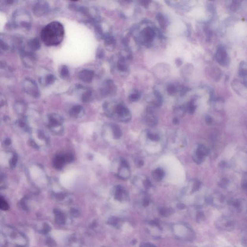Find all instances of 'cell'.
<instances>
[{
	"label": "cell",
	"mask_w": 247,
	"mask_h": 247,
	"mask_svg": "<svg viewBox=\"0 0 247 247\" xmlns=\"http://www.w3.org/2000/svg\"><path fill=\"white\" fill-rule=\"evenodd\" d=\"M135 164L138 167H141L144 165V160L138 158L135 160Z\"/></svg>",
	"instance_id": "obj_49"
},
{
	"label": "cell",
	"mask_w": 247,
	"mask_h": 247,
	"mask_svg": "<svg viewBox=\"0 0 247 247\" xmlns=\"http://www.w3.org/2000/svg\"><path fill=\"white\" fill-rule=\"evenodd\" d=\"M117 178L122 180H128L131 175L130 167L128 162L121 158L119 160L118 168L115 174Z\"/></svg>",
	"instance_id": "obj_7"
},
{
	"label": "cell",
	"mask_w": 247,
	"mask_h": 247,
	"mask_svg": "<svg viewBox=\"0 0 247 247\" xmlns=\"http://www.w3.org/2000/svg\"><path fill=\"white\" fill-rule=\"evenodd\" d=\"M156 19L158 22L160 27L163 30H165L168 27V22L165 17L161 13H158L156 15Z\"/></svg>",
	"instance_id": "obj_26"
},
{
	"label": "cell",
	"mask_w": 247,
	"mask_h": 247,
	"mask_svg": "<svg viewBox=\"0 0 247 247\" xmlns=\"http://www.w3.org/2000/svg\"><path fill=\"white\" fill-rule=\"evenodd\" d=\"M93 100V93L90 89H86L82 94L81 100L83 103H89Z\"/></svg>",
	"instance_id": "obj_27"
},
{
	"label": "cell",
	"mask_w": 247,
	"mask_h": 247,
	"mask_svg": "<svg viewBox=\"0 0 247 247\" xmlns=\"http://www.w3.org/2000/svg\"><path fill=\"white\" fill-rule=\"evenodd\" d=\"M152 177L155 181L160 182L164 178L165 172L164 170L160 168H158L152 172Z\"/></svg>",
	"instance_id": "obj_28"
},
{
	"label": "cell",
	"mask_w": 247,
	"mask_h": 247,
	"mask_svg": "<svg viewBox=\"0 0 247 247\" xmlns=\"http://www.w3.org/2000/svg\"><path fill=\"white\" fill-rule=\"evenodd\" d=\"M12 23L15 28L28 30L32 26V18L27 11L18 9L13 14Z\"/></svg>",
	"instance_id": "obj_3"
},
{
	"label": "cell",
	"mask_w": 247,
	"mask_h": 247,
	"mask_svg": "<svg viewBox=\"0 0 247 247\" xmlns=\"http://www.w3.org/2000/svg\"><path fill=\"white\" fill-rule=\"evenodd\" d=\"M85 110L83 107L80 105H76L72 107L69 111L70 117L75 118H80L85 114Z\"/></svg>",
	"instance_id": "obj_14"
},
{
	"label": "cell",
	"mask_w": 247,
	"mask_h": 247,
	"mask_svg": "<svg viewBox=\"0 0 247 247\" xmlns=\"http://www.w3.org/2000/svg\"><path fill=\"white\" fill-rule=\"evenodd\" d=\"M21 59L23 64L27 67H32L33 66L36 60V56L33 52L31 51L22 50L21 53Z\"/></svg>",
	"instance_id": "obj_11"
},
{
	"label": "cell",
	"mask_w": 247,
	"mask_h": 247,
	"mask_svg": "<svg viewBox=\"0 0 247 247\" xmlns=\"http://www.w3.org/2000/svg\"><path fill=\"white\" fill-rule=\"evenodd\" d=\"M11 143V141L10 139H7L4 141V144H5L7 145H9Z\"/></svg>",
	"instance_id": "obj_58"
},
{
	"label": "cell",
	"mask_w": 247,
	"mask_h": 247,
	"mask_svg": "<svg viewBox=\"0 0 247 247\" xmlns=\"http://www.w3.org/2000/svg\"><path fill=\"white\" fill-rule=\"evenodd\" d=\"M114 196L117 199H126L128 195L124 187L120 185H117L114 188Z\"/></svg>",
	"instance_id": "obj_15"
},
{
	"label": "cell",
	"mask_w": 247,
	"mask_h": 247,
	"mask_svg": "<svg viewBox=\"0 0 247 247\" xmlns=\"http://www.w3.org/2000/svg\"><path fill=\"white\" fill-rule=\"evenodd\" d=\"M149 204V200L148 198H145L144 200V206H147Z\"/></svg>",
	"instance_id": "obj_57"
},
{
	"label": "cell",
	"mask_w": 247,
	"mask_h": 247,
	"mask_svg": "<svg viewBox=\"0 0 247 247\" xmlns=\"http://www.w3.org/2000/svg\"><path fill=\"white\" fill-rule=\"evenodd\" d=\"M159 212H160L159 213H160V214L162 216H169V215L172 214L174 211L171 208L163 207V208L160 209V210H159Z\"/></svg>",
	"instance_id": "obj_35"
},
{
	"label": "cell",
	"mask_w": 247,
	"mask_h": 247,
	"mask_svg": "<svg viewBox=\"0 0 247 247\" xmlns=\"http://www.w3.org/2000/svg\"><path fill=\"white\" fill-rule=\"evenodd\" d=\"M9 209V205L7 201L0 196V209L2 210H7Z\"/></svg>",
	"instance_id": "obj_41"
},
{
	"label": "cell",
	"mask_w": 247,
	"mask_h": 247,
	"mask_svg": "<svg viewBox=\"0 0 247 247\" xmlns=\"http://www.w3.org/2000/svg\"><path fill=\"white\" fill-rule=\"evenodd\" d=\"M191 64H188L185 65L182 69V74L183 77H185L189 76V74H191L193 70V66Z\"/></svg>",
	"instance_id": "obj_31"
},
{
	"label": "cell",
	"mask_w": 247,
	"mask_h": 247,
	"mask_svg": "<svg viewBox=\"0 0 247 247\" xmlns=\"http://www.w3.org/2000/svg\"><path fill=\"white\" fill-rule=\"evenodd\" d=\"M144 122L146 125L153 127L158 124V119L154 114H146V115L144 117Z\"/></svg>",
	"instance_id": "obj_21"
},
{
	"label": "cell",
	"mask_w": 247,
	"mask_h": 247,
	"mask_svg": "<svg viewBox=\"0 0 247 247\" xmlns=\"http://www.w3.org/2000/svg\"><path fill=\"white\" fill-rule=\"evenodd\" d=\"M177 88L174 85H169L166 88V92L169 96H173L177 93Z\"/></svg>",
	"instance_id": "obj_36"
},
{
	"label": "cell",
	"mask_w": 247,
	"mask_h": 247,
	"mask_svg": "<svg viewBox=\"0 0 247 247\" xmlns=\"http://www.w3.org/2000/svg\"><path fill=\"white\" fill-rule=\"evenodd\" d=\"M177 207L179 210H183L185 208L186 206L183 204L179 203L177 205Z\"/></svg>",
	"instance_id": "obj_55"
},
{
	"label": "cell",
	"mask_w": 247,
	"mask_h": 247,
	"mask_svg": "<svg viewBox=\"0 0 247 247\" xmlns=\"http://www.w3.org/2000/svg\"><path fill=\"white\" fill-rule=\"evenodd\" d=\"M209 74L213 80L216 82H218L220 80L221 78V70L218 67L213 66L210 68Z\"/></svg>",
	"instance_id": "obj_24"
},
{
	"label": "cell",
	"mask_w": 247,
	"mask_h": 247,
	"mask_svg": "<svg viewBox=\"0 0 247 247\" xmlns=\"http://www.w3.org/2000/svg\"><path fill=\"white\" fill-rule=\"evenodd\" d=\"M117 69L120 72L127 73L129 71V66L127 62V58L121 56L117 62Z\"/></svg>",
	"instance_id": "obj_17"
},
{
	"label": "cell",
	"mask_w": 247,
	"mask_h": 247,
	"mask_svg": "<svg viewBox=\"0 0 247 247\" xmlns=\"http://www.w3.org/2000/svg\"><path fill=\"white\" fill-rule=\"evenodd\" d=\"M50 6L45 1H38L33 5V13L36 17H42L48 12Z\"/></svg>",
	"instance_id": "obj_9"
},
{
	"label": "cell",
	"mask_w": 247,
	"mask_h": 247,
	"mask_svg": "<svg viewBox=\"0 0 247 247\" xmlns=\"http://www.w3.org/2000/svg\"><path fill=\"white\" fill-rule=\"evenodd\" d=\"M186 111L185 105H182L180 106H178L174 109V112L177 115L182 116Z\"/></svg>",
	"instance_id": "obj_37"
},
{
	"label": "cell",
	"mask_w": 247,
	"mask_h": 247,
	"mask_svg": "<svg viewBox=\"0 0 247 247\" xmlns=\"http://www.w3.org/2000/svg\"><path fill=\"white\" fill-rule=\"evenodd\" d=\"M103 108L107 117L118 122L127 123L132 118L129 109L121 102L117 100L105 101Z\"/></svg>",
	"instance_id": "obj_1"
},
{
	"label": "cell",
	"mask_w": 247,
	"mask_h": 247,
	"mask_svg": "<svg viewBox=\"0 0 247 247\" xmlns=\"http://www.w3.org/2000/svg\"><path fill=\"white\" fill-rule=\"evenodd\" d=\"M146 247H156V246L151 243H147L145 245Z\"/></svg>",
	"instance_id": "obj_63"
},
{
	"label": "cell",
	"mask_w": 247,
	"mask_h": 247,
	"mask_svg": "<svg viewBox=\"0 0 247 247\" xmlns=\"http://www.w3.org/2000/svg\"><path fill=\"white\" fill-rule=\"evenodd\" d=\"M113 137L115 140H119L122 137V132L120 128L115 124H111L110 125Z\"/></svg>",
	"instance_id": "obj_23"
},
{
	"label": "cell",
	"mask_w": 247,
	"mask_h": 247,
	"mask_svg": "<svg viewBox=\"0 0 247 247\" xmlns=\"http://www.w3.org/2000/svg\"><path fill=\"white\" fill-rule=\"evenodd\" d=\"M147 135L148 138L151 141H158L160 139L159 136L158 135L152 134L150 132H148Z\"/></svg>",
	"instance_id": "obj_43"
},
{
	"label": "cell",
	"mask_w": 247,
	"mask_h": 247,
	"mask_svg": "<svg viewBox=\"0 0 247 247\" xmlns=\"http://www.w3.org/2000/svg\"><path fill=\"white\" fill-rule=\"evenodd\" d=\"M63 155L65 160L66 163H70L74 160V155L72 152H67Z\"/></svg>",
	"instance_id": "obj_39"
},
{
	"label": "cell",
	"mask_w": 247,
	"mask_h": 247,
	"mask_svg": "<svg viewBox=\"0 0 247 247\" xmlns=\"http://www.w3.org/2000/svg\"><path fill=\"white\" fill-rule=\"evenodd\" d=\"M64 36V27L58 21L48 24L41 32V38L47 46H56L62 42Z\"/></svg>",
	"instance_id": "obj_2"
},
{
	"label": "cell",
	"mask_w": 247,
	"mask_h": 247,
	"mask_svg": "<svg viewBox=\"0 0 247 247\" xmlns=\"http://www.w3.org/2000/svg\"><path fill=\"white\" fill-rule=\"evenodd\" d=\"M23 88L25 92L29 95L35 98L40 96V91L35 81L31 78H26L23 83Z\"/></svg>",
	"instance_id": "obj_6"
},
{
	"label": "cell",
	"mask_w": 247,
	"mask_h": 247,
	"mask_svg": "<svg viewBox=\"0 0 247 247\" xmlns=\"http://www.w3.org/2000/svg\"><path fill=\"white\" fill-rule=\"evenodd\" d=\"M233 90L239 96H245L247 95V85L237 79H234L231 83Z\"/></svg>",
	"instance_id": "obj_12"
},
{
	"label": "cell",
	"mask_w": 247,
	"mask_h": 247,
	"mask_svg": "<svg viewBox=\"0 0 247 247\" xmlns=\"http://www.w3.org/2000/svg\"><path fill=\"white\" fill-rule=\"evenodd\" d=\"M190 24H188V26H187V30H188V36H190V35H191V28L190 27Z\"/></svg>",
	"instance_id": "obj_61"
},
{
	"label": "cell",
	"mask_w": 247,
	"mask_h": 247,
	"mask_svg": "<svg viewBox=\"0 0 247 247\" xmlns=\"http://www.w3.org/2000/svg\"><path fill=\"white\" fill-rule=\"evenodd\" d=\"M154 94L155 98H156V106L157 107H160L162 104L163 98L162 96L160 93L156 89H154Z\"/></svg>",
	"instance_id": "obj_33"
},
{
	"label": "cell",
	"mask_w": 247,
	"mask_h": 247,
	"mask_svg": "<svg viewBox=\"0 0 247 247\" xmlns=\"http://www.w3.org/2000/svg\"><path fill=\"white\" fill-rule=\"evenodd\" d=\"M196 151L204 157L210 153V150L209 149L203 145H200L197 149Z\"/></svg>",
	"instance_id": "obj_34"
},
{
	"label": "cell",
	"mask_w": 247,
	"mask_h": 247,
	"mask_svg": "<svg viewBox=\"0 0 247 247\" xmlns=\"http://www.w3.org/2000/svg\"><path fill=\"white\" fill-rule=\"evenodd\" d=\"M173 124L175 125H178L179 124V120L178 119V118H174V119H173Z\"/></svg>",
	"instance_id": "obj_59"
},
{
	"label": "cell",
	"mask_w": 247,
	"mask_h": 247,
	"mask_svg": "<svg viewBox=\"0 0 247 247\" xmlns=\"http://www.w3.org/2000/svg\"><path fill=\"white\" fill-rule=\"evenodd\" d=\"M186 111H187L189 114H193L196 110V105L195 104V100H191L188 103L185 105Z\"/></svg>",
	"instance_id": "obj_30"
},
{
	"label": "cell",
	"mask_w": 247,
	"mask_h": 247,
	"mask_svg": "<svg viewBox=\"0 0 247 247\" xmlns=\"http://www.w3.org/2000/svg\"><path fill=\"white\" fill-rule=\"evenodd\" d=\"M53 163L54 167L59 170L62 169L64 165L66 164L63 155H56L53 159Z\"/></svg>",
	"instance_id": "obj_19"
},
{
	"label": "cell",
	"mask_w": 247,
	"mask_h": 247,
	"mask_svg": "<svg viewBox=\"0 0 247 247\" xmlns=\"http://www.w3.org/2000/svg\"><path fill=\"white\" fill-rule=\"evenodd\" d=\"M141 93L138 90H135L129 95L128 99L131 102H136L141 97Z\"/></svg>",
	"instance_id": "obj_32"
},
{
	"label": "cell",
	"mask_w": 247,
	"mask_h": 247,
	"mask_svg": "<svg viewBox=\"0 0 247 247\" xmlns=\"http://www.w3.org/2000/svg\"><path fill=\"white\" fill-rule=\"evenodd\" d=\"M201 185V183L199 182H196L195 184L193 185L192 188V192H195L196 191H198L200 188V186Z\"/></svg>",
	"instance_id": "obj_47"
},
{
	"label": "cell",
	"mask_w": 247,
	"mask_h": 247,
	"mask_svg": "<svg viewBox=\"0 0 247 247\" xmlns=\"http://www.w3.org/2000/svg\"><path fill=\"white\" fill-rule=\"evenodd\" d=\"M175 63L176 65H177V66L180 67L182 66V64L183 63V61L181 59V58H177L175 60Z\"/></svg>",
	"instance_id": "obj_51"
},
{
	"label": "cell",
	"mask_w": 247,
	"mask_h": 247,
	"mask_svg": "<svg viewBox=\"0 0 247 247\" xmlns=\"http://www.w3.org/2000/svg\"><path fill=\"white\" fill-rule=\"evenodd\" d=\"M94 77V72L89 69H84L78 73L79 79L85 83H90Z\"/></svg>",
	"instance_id": "obj_13"
},
{
	"label": "cell",
	"mask_w": 247,
	"mask_h": 247,
	"mask_svg": "<svg viewBox=\"0 0 247 247\" xmlns=\"http://www.w3.org/2000/svg\"><path fill=\"white\" fill-rule=\"evenodd\" d=\"M4 103H5L4 97L0 93V107L4 106Z\"/></svg>",
	"instance_id": "obj_53"
},
{
	"label": "cell",
	"mask_w": 247,
	"mask_h": 247,
	"mask_svg": "<svg viewBox=\"0 0 247 247\" xmlns=\"http://www.w3.org/2000/svg\"><path fill=\"white\" fill-rule=\"evenodd\" d=\"M48 127L50 130L55 134L61 135L64 133L62 117L57 114H51L48 115Z\"/></svg>",
	"instance_id": "obj_5"
},
{
	"label": "cell",
	"mask_w": 247,
	"mask_h": 247,
	"mask_svg": "<svg viewBox=\"0 0 247 247\" xmlns=\"http://www.w3.org/2000/svg\"><path fill=\"white\" fill-rule=\"evenodd\" d=\"M206 202L207 204H211L213 202V199L212 197H209L206 199Z\"/></svg>",
	"instance_id": "obj_62"
},
{
	"label": "cell",
	"mask_w": 247,
	"mask_h": 247,
	"mask_svg": "<svg viewBox=\"0 0 247 247\" xmlns=\"http://www.w3.org/2000/svg\"><path fill=\"white\" fill-rule=\"evenodd\" d=\"M155 35L156 31L155 29L150 26H147L140 32L137 31V34L135 35L134 38L139 44L148 46H150L153 42Z\"/></svg>",
	"instance_id": "obj_4"
},
{
	"label": "cell",
	"mask_w": 247,
	"mask_h": 247,
	"mask_svg": "<svg viewBox=\"0 0 247 247\" xmlns=\"http://www.w3.org/2000/svg\"><path fill=\"white\" fill-rule=\"evenodd\" d=\"M143 185H144V187L145 188V189H148L150 187H151V182H150V180L148 179H146L143 182Z\"/></svg>",
	"instance_id": "obj_45"
},
{
	"label": "cell",
	"mask_w": 247,
	"mask_h": 247,
	"mask_svg": "<svg viewBox=\"0 0 247 247\" xmlns=\"http://www.w3.org/2000/svg\"><path fill=\"white\" fill-rule=\"evenodd\" d=\"M247 64L244 61H242L239 64L238 75L242 79V82L247 85Z\"/></svg>",
	"instance_id": "obj_18"
},
{
	"label": "cell",
	"mask_w": 247,
	"mask_h": 247,
	"mask_svg": "<svg viewBox=\"0 0 247 247\" xmlns=\"http://www.w3.org/2000/svg\"><path fill=\"white\" fill-rule=\"evenodd\" d=\"M190 89L189 88H188L186 86H183L181 88V91H180V95H181V97L185 96L187 92L190 91Z\"/></svg>",
	"instance_id": "obj_46"
},
{
	"label": "cell",
	"mask_w": 247,
	"mask_h": 247,
	"mask_svg": "<svg viewBox=\"0 0 247 247\" xmlns=\"http://www.w3.org/2000/svg\"><path fill=\"white\" fill-rule=\"evenodd\" d=\"M215 59L221 66H227L230 62V57L226 50L223 46H220L215 53Z\"/></svg>",
	"instance_id": "obj_8"
},
{
	"label": "cell",
	"mask_w": 247,
	"mask_h": 247,
	"mask_svg": "<svg viewBox=\"0 0 247 247\" xmlns=\"http://www.w3.org/2000/svg\"><path fill=\"white\" fill-rule=\"evenodd\" d=\"M28 46L30 49V51L33 52L39 49L41 46V44H40L39 40L36 38H35L31 39L30 41H29Z\"/></svg>",
	"instance_id": "obj_25"
},
{
	"label": "cell",
	"mask_w": 247,
	"mask_h": 247,
	"mask_svg": "<svg viewBox=\"0 0 247 247\" xmlns=\"http://www.w3.org/2000/svg\"><path fill=\"white\" fill-rule=\"evenodd\" d=\"M105 56V52L103 48L99 46L96 52V58L98 59H103Z\"/></svg>",
	"instance_id": "obj_40"
},
{
	"label": "cell",
	"mask_w": 247,
	"mask_h": 247,
	"mask_svg": "<svg viewBox=\"0 0 247 247\" xmlns=\"http://www.w3.org/2000/svg\"><path fill=\"white\" fill-rule=\"evenodd\" d=\"M59 74L62 78L66 79L70 77V72L68 67L66 65H63L60 68L59 70Z\"/></svg>",
	"instance_id": "obj_29"
},
{
	"label": "cell",
	"mask_w": 247,
	"mask_h": 247,
	"mask_svg": "<svg viewBox=\"0 0 247 247\" xmlns=\"http://www.w3.org/2000/svg\"><path fill=\"white\" fill-rule=\"evenodd\" d=\"M229 181L226 178H223L221 181L219 182V185L221 188H226L229 184Z\"/></svg>",
	"instance_id": "obj_44"
},
{
	"label": "cell",
	"mask_w": 247,
	"mask_h": 247,
	"mask_svg": "<svg viewBox=\"0 0 247 247\" xmlns=\"http://www.w3.org/2000/svg\"><path fill=\"white\" fill-rule=\"evenodd\" d=\"M117 86L113 80H107L101 86L100 93L103 97H107L114 94L117 91Z\"/></svg>",
	"instance_id": "obj_10"
},
{
	"label": "cell",
	"mask_w": 247,
	"mask_h": 247,
	"mask_svg": "<svg viewBox=\"0 0 247 247\" xmlns=\"http://www.w3.org/2000/svg\"><path fill=\"white\" fill-rule=\"evenodd\" d=\"M104 45L107 49L109 51H113L115 48L117 41L115 38L111 35L106 34L104 38Z\"/></svg>",
	"instance_id": "obj_16"
},
{
	"label": "cell",
	"mask_w": 247,
	"mask_h": 247,
	"mask_svg": "<svg viewBox=\"0 0 247 247\" xmlns=\"http://www.w3.org/2000/svg\"><path fill=\"white\" fill-rule=\"evenodd\" d=\"M205 215L203 212H199L196 215V220L197 222L199 223V221H201V220L204 219Z\"/></svg>",
	"instance_id": "obj_48"
},
{
	"label": "cell",
	"mask_w": 247,
	"mask_h": 247,
	"mask_svg": "<svg viewBox=\"0 0 247 247\" xmlns=\"http://www.w3.org/2000/svg\"><path fill=\"white\" fill-rule=\"evenodd\" d=\"M226 165V163L225 162V161H223L219 163V166L220 168H225Z\"/></svg>",
	"instance_id": "obj_56"
},
{
	"label": "cell",
	"mask_w": 247,
	"mask_h": 247,
	"mask_svg": "<svg viewBox=\"0 0 247 247\" xmlns=\"http://www.w3.org/2000/svg\"><path fill=\"white\" fill-rule=\"evenodd\" d=\"M56 78L54 74H49L44 77H40L39 79L40 83L45 86L51 85L55 83Z\"/></svg>",
	"instance_id": "obj_22"
},
{
	"label": "cell",
	"mask_w": 247,
	"mask_h": 247,
	"mask_svg": "<svg viewBox=\"0 0 247 247\" xmlns=\"http://www.w3.org/2000/svg\"><path fill=\"white\" fill-rule=\"evenodd\" d=\"M6 39H7V36H4V35L0 34V52H1L7 51L8 50H10V49L12 47L10 45V43L12 44V43H9Z\"/></svg>",
	"instance_id": "obj_20"
},
{
	"label": "cell",
	"mask_w": 247,
	"mask_h": 247,
	"mask_svg": "<svg viewBox=\"0 0 247 247\" xmlns=\"http://www.w3.org/2000/svg\"><path fill=\"white\" fill-rule=\"evenodd\" d=\"M241 1H233L230 6V9L232 11L235 12L240 8Z\"/></svg>",
	"instance_id": "obj_38"
},
{
	"label": "cell",
	"mask_w": 247,
	"mask_h": 247,
	"mask_svg": "<svg viewBox=\"0 0 247 247\" xmlns=\"http://www.w3.org/2000/svg\"><path fill=\"white\" fill-rule=\"evenodd\" d=\"M5 179V176L3 174H0V183L4 182Z\"/></svg>",
	"instance_id": "obj_60"
},
{
	"label": "cell",
	"mask_w": 247,
	"mask_h": 247,
	"mask_svg": "<svg viewBox=\"0 0 247 247\" xmlns=\"http://www.w3.org/2000/svg\"><path fill=\"white\" fill-rule=\"evenodd\" d=\"M18 160V156L16 154L13 155V157L11 159L10 161V166L12 169H14L15 168L17 165V162Z\"/></svg>",
	"instance_id": "obj_42"
},
{
	"label": "cell",
	"mask_w": 247,
	"mask_h": 247,
	"mask_svg": "<svg viewBox=\"0 0 247 247\" xmlns=\"http://www.w3.org/2000/svg\"><path fill=\"white\" fill-rule=\"evenodd\" d=\"M140 3H141V4L142 6H144V7L147 8L148 7L150 3H151V1H140Z\"/></svg>",
	"instance_id": "obj_50"
},
{
	"label": "cell",
	"mask_w": 247,
	"mask_h": 247,
	"mask_svg": "<svg viewBox=\"0 0 247 247\" xmlns=\"http://www.w3.org/2000/svg\"><path fill=\"white\" fill-rule=\"evenodd\" d=\"M247 181H246V179L245 178V179L243 180L241 183V186H242V188H243L244 189H247Z\"/></svg>",
	"instance_id": "obj_54"
},
{
	"label": "cell",
	"mask_w": 247,
	"mask_h": 247,
	"mask_svg": "<svg viewBox=\"0 0 247 247\" xmlns=\"http://www.w3.org/2000/svg\"><path fill=\"white\" fill-rule=\"evenodd\" d=\"M205 120L207 124L208 125L211 124V123H213V119L211 117L210 115H207L205 118Z\"/></svg>",
	"instance_id": "obj_52"
}]
</instances>
